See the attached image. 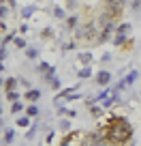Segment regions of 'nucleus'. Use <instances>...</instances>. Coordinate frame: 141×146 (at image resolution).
Masks as SVG:
<instances>
[{
  "instance_id": "1",
  "label": "nucleus",
  "mask_w": 141,
  "mask_h": 146,
  "mask_svg": "<svg viewBox=\"0 0 141 146\" xmlns=\"http://www.w3.org/2000/svg\"><path fill=\"white\" fill-rule=\"evenodd\" d=\"M132 137V127L124 116H111L105 125V140L111 146H124Z\"/></svg>"
},
{
  "instance_id": "2",
  "label": "nucleus",
  "mask_w": 141,
  "mask_h": 146,
  "mask_svg": "<svg viewBox=\"0 0 141 146\" xmlns=\"http://www.w3.org/2000/svg\"><path fill=\"white\" fill-rule=\"evenodd\" d=\"M77 36H79V39H94V36H96V26H94V24H86V26H81L77 30Z\"/></svg>"
},
{
  "instance_id": "3",
  "label": "nucleus",
  "mask_w": 141,
  "mask_h": 146,
  "mask_svg": "<svg viewBox=\"0 0 141 146\" xmlns=\"http://www.w3.org/2000/svg\"><path fill=\"white\" fill-rule=\"evenodd\" d=\"M109 82H111V73L109 71H98L96 73V84H98V86H107Z\"/></svg>"
},
{
  "instance_id": "4",
  "label": "nucleus",
  "mask_w": 141,
  "mask_h": 146,
  "mask_svg": "<svg viewBox=\"0 0 141 146\" xmlns=\"http://www.w3.org/2000/svg\"><path fill=\"white\" fill-rule=\"evenodd\" d=\"M26 99L32 101V103H37V101L41 99V90H37V88H30V90L26 92Z\"/></svg>"
},
{
  "instance_id": "5",
  "label": "nucleus",
  "mask_w": 141,
  "mask_h": 146,
  "mask_svg": "<svg viewBox=\"0 0 141 146\" xmlns=\"http://www.w3.org/2000/svg\"><path fill=\"white\" fill-rule=\"evenodd\" d=\"M17 80H15V78H9V80H5V88H7V92H9V90H15V86H17Z\"/></svg>"
},
{
  "instance_id": "6",
  "label": "nucleus",
  "mask_w": 141,
  "mask_h": 146,
  "mask_svg": "<svg viewBox=\"0 0 141 146\" xmlns=\"http://www.w3.org/2000/svg\"><path fill=\"white\" fill-rule=\"evenodd\" d=\"M137 78H139V73H137V71H131V73L126 75V78H124V84H126V86H131V84L135 82Z\"/></svg>"
},
{
  "instance_id": "7",
  "label": "nucleus",
  "mask_w": 141,
  "mask_h": 146,
  "mask_svg": "<svg viewBox=\"0 0 141 146\" xmlns=\"http://www.w3.org/2000/svg\"><path fill=\"white\" fill-rule=\"evenodd\" d=\"M26 114H28V118H34V116H39V108H37V105H28Z\"/></svg>"
},
{
  "instance_id": "8",
  "label": "nucleus",
  "mask_w": 141,
  "mask_h": 146,
  "mask_svg": "<svg viewBox=\"0 0 141 146\" xmlns=\"http://www.w3.org/2000/svg\"><path fill=\"white\" fill-rule=\"evenodd\" d=\"M90 114L94 116V118H100V116H103V108H98V105H90Z\"/></svg>"
},
{
  "instance_id": "9",
  "label": "nucleus",
  "mask_w": 141,
  "mask_h": 146,
  "mask_svg": "<svg viewBox=\"0 0 141 146\" xmlns=\"http://www.w3.org/2000/svg\"><path fill=\"white\" fill-rule=\"evenodd\" d=\"M77 75H79L81 80H86V78H90V75H92V69H90V67H83V69H79Z\"/></svg>"
},
{
  "instance_id": "10",
  "label": "nucleus",
  "mask_w": 141,
  "mask_h": 146,
  "mask_svg": "<svg viewBox=\"0 0 141 146\" xmlns=\"http://www.w3.org/2000/svg\"><path fill=\"white\" fill-rule=\"evenodd\" d=\"M26 56H28L30 60L39 58V50H34V47H26Z\"/></svg>"
},
{
  "instance_id": "11",
  "label": "nucleus",
  "mask_w": 141,
  "mask_h": 146,
  "mask_svg": "<svg viewBox=\"0 0 141 146\" xmlns=\"http://www.w3.org/2000/svg\"><path fill=\"white\" fill-rule=\"evenodd\" d=\"M79 60H81L83 64H88V67H90V60H92V54H90V52H83V54H79Z\"/></svg>"
},
{
  "instance_id": "12",
  "label": "nucleus",
  "mask_w": 141,
  "mask_h": 146,
  "mask_svg": "<svg viewBox=\"0 0 141 146\" xmlns=\"http://www.w3.org/2000/svg\"><path fill=\"white\" fill-rule=\"evenodd\" d=\"M126 0H105V7H124Z\"/></svg>"
},
{
  "instance_id": "13",
  "label": "nucleus",
  "mask_w": 141,
  "mask_h": 146,
  "mask_svg": "<svg viewBox=\"0 0 141 146\" xmlns=\"http://www.w3.org/2000/svg\"><path fill=\"white\" fill-rule=\"evenodd\" d=\"M13 140H15V131H13V129H7V131H5V142L11 144Z\"/></svg>"
},
{
  "instance_id": "14",
  "label": "nucleus",
  "mask_w": 141,
  "mask_h": 146,
  "mask_svg": "<svg viewBox=\"0 0 141 146\" xmlns=\"http://www.w3.org/2000/svg\"><path fill=\"white\" fill-rule=\"evenodd\" d=\"M7 99H9L11 103H15V101L19 99V92L17 90H9V92H7Z\"/></svg>"
},
{
  "instance_id": "15",
  "label": "nucleus",
  "mask_w": 141,
  "mask_h": 146,
  "mask_svg": "<svg viewBox=\"0 0 141 146\" xmlns=\"http://www.w3.org/2000/svg\"><path fill=\"white\" fill-rule=\"evenodd\" d=\"M15 47H17V50H26V41H24L22 36H15Z\"/></svg>"
},
{
  "instance_id": "16",
  "label": "nucleus",
  "mask_w": 141,
  "mask_h": 146,
  "mask_svg": "<svg viewBox=\"0 0 141 146\" xmlns=\"http://www.w3.org/2000/svg\"><path fill=\"white\" fill-rule=\"evenodd\" d=\"M128 30H131V24H128V22H124V24H120V26H118V32H120V35H126Z\"/></svg>"
},
{
  "instance_id": "17",
  "label": "nucleus",
  "mask_w": 141,
  "mask_h": 146,
  "mask_svg": "<svg viewBox=\"0 0 141 146\" xmlns=\"http://www.w3.org/2000/svg\"><path fill=\"white\" fill-rule=\"evenodd\" d=\"M51 69V64L49 62H41V64H37V71L39 73H45V71H49Z\"/></svg>"
},
{
  "instance_id": "18",
  "label": "nucleus",
  "mask_w": 141,
  "mask_h": 146,
  "mask_svg": "<svg viewBox=\"0 0 141 146\" xmlns=\"http://www.w3.org/2000/svg\"><path fill=\"white\" fill-rule=\"evenodd\" d=\"M66 26H68V30H73V28L77 26V17H75V15H71V17L66 19Z\"/></svg>"
},
{
  "instance_id": "19",
  "label": "nucleus",
  "mask_w": 141,
  "mask_h": 146,
  "mask_svg": "<svg viewBox=\"0 0 141 146\" xmlns=\"http://www.w3.org/2000/svg\"><path fill=\"white\" fill-rule=\"evenodd\" d=\"M122 43H126V35H120L118 32V36L113 39V45H122Z\"/></svg>"
},
{
  "instance_id": "20",
  "label": "nucleus",
  "mask_w": 141,
  "mask_h": 146,
  "mask_svg": "<svg viewBox=\"0 0 141 146\" xmlns=\"http://www.w3.org/2000/svg\"><path fill=\"white\" fill-rule=\"evenodd\" d=\"M32 13H34V7H26V9L22 11V17H24V19H28Z\"/></svg>"
},
{
  "instance_id": "21",
  "label": "nucleus",
  "mask_w": 141,
  "mask_h": 146,
  "mask_svg": "<svg viewBox=\"0 0 141 146\" xmlns=\"http://www.w3.org/2000/svg\"><path fill=\"white\" fill-rule=\"evenodd\" d=\"M22 110H24V105L19 103V101H15V103L11 105V112H13V114H17V112H22Z\"/></svg>"
},
{
  "instance_id": "22",
  "label": "nucleus",
  "mask_w": 141,
  "mask_h": 146,
  "mask_svg": "<svg viewBox=\"0 0 141 146\" xmlns=\"http://www.w3.org/2000/svg\"><path fill=\"white\" fill-rule=\"evenodd\" d=\"M49 86L54 88V90H60V88H62V84H60V80H58V78H54V80L49 82Z\"/></svg>"
},
{
  "instance_id": "23",
  "label": "nucleus",
  "mask_w": 141,
  "mask_h": 146,
  "mask_svg": "<svg viewBox=\"0 0 141 146\" xmlns=\"http://www.w3.org/2000/svg\"><path fill=\"white\" fill-rule=\"evenodd\" d=\"M17 125L19 127H28V125H30V118H28V116H22V118H17Z\"/></svg>"
},
{
  "instance_id": "24",
  "label": "nucleus",
  "mask_w": 141,
  "mask_h": 146,
  "mask_svg": "<svg viewBox=\"0 0 141 146\" xmlns=\"http://www.w3.org/2000/svg\"><path fill=\"white\" fill-rule=\"evenodd\" d=\"M60 112H62V114H66V116H71V118H75V116H77V112H75V110H64V108H60Z\"/></svg>"
},
{
  "instance_id": "25",
  "label": "nucleus",
  "mask_w": 141,
  "mask_h": 146,
  "mask_svg": "<svg viewBox=\"0 0 141 146\" xmlns=\"http://www.w3.org/2000/svg\"><path fill=\"white\" fill-rule=\"evenodd\" d=\"M7 13H9V9H7L5 5H0V22H2V19L7 17Z\"/></svg>"
},
{
  "instance_id": "26",
  "label": "nucleus",
  "mask_w": 141,
  "mask_h": 146,
  "mask_svg": "<svg viewBox=\"0 0 141 146\" xmlns=\"http://www.w3.org/2000/svg\"><path fill=\"white\" fill-rule=\"evenodd\" d=\"M88 146H111L107 140H98V142H92V144H88Z\"/></svg>"
},
{
  "instance_id": "27",
  "label": "nucleus",
  "mask_w": 141,
  "mask_h": 146,
  "mask_svg": "<svg viewBox=\"0 0 141 146\" xmlns=\"http://www.w3.org/2000/svg\"><path fill=\"white\" fill-rule=\"evenodd\" d=\"M34 133H37V125H32V127H30V131L26 133V137H28V140H32V137H34Z\"/></svg>"
},
{
  "instance_id": "28",
  "label": "nucleus",
  "mask_w": 141,
  "mask_h": 146,
  "mask_svg": "<svg viewBox=\"0 0 141 146\" xmlns=\"http://www.w3.org/2000/svg\"><path fill=\"white\" fill-rule=\"evenodd\" d=\"M54 15H56L58 19H62V17H64V11L60 9V7H56V9H54Z\"/></svg>"
},
{
  "instance_id": "29",
  "label": "nucleus",
  "mask_w": 141,
  "mask_h": 146,
  "mask_svg": "<svg viewBox=\"0 0 141 146\" xmlns=\"http://www.w3.org/2000/svg\"><path fill=\"white\" fill-rule=\"evenodd\" d=\"M17 82H19V84H22V86H24V88H28V90H30V82H28V80H26V78H22V80H17Z\"/></svg>"
},
{
  "instance_id": "30",
  "label": "nucleus",
  "mask_w": 141,
  "mask_h": 146,
  "mask_svg": "<svg viewBox=\"0 0 141 146\" xmlns=\"http://www.w3.org/2000/svg\"><path fill=\"white\" fill-rule=\"evenodd\" d=\"M5 56H7V47L0 45V60H5Z\"/></svg>"
},
{
  "instance_id": "31",
  "label": "nucleus",
  "mask_w": 141,
  "mask_h": 146,
  "mask_svg": "<svg viewBox=\"0 0 141 146\" xmlns=\"http://www.w3.org/2000/svg\"><path fill=\"white\" fill-rule=\"evenodd\" d=\"M64 50H75V41H71V43H64Z\"/></svg>"
},
{
  "instance_id": "32",
  "label": "nucleus",
  "mask_w": 141,
  "mask_h": 146,
  "mask_svg": "<svg viewBox=\"0 0 141 146\" xmlns=\"http://www.w3.org/2000/svg\"><path fill=\"white\" fill-rule=\"evenodd\" d=\"M60 127H62V129H64V131H66V129H68V127H71V125H68V120H62V123H60Z\"/></svg>"
},
{
  "instance_id": "33",
  "label": "nucleus",
  "mask_w": 141,
  "mask_h": 146,
  "mask_svg": "<svg viewBox=\"0 0 141 146\" xmlns=\"http://www.w3.org/2000/svg\"><path fill=\"white\" fill-rule=\"evenodd\" d=\"M141 7V0H132V9H139Z\"/></svg>"
},
{
  "instance_id": "34",
  "label": "nucleus",
  "mask_w": 141,
  "mask_h": 146,
  "mask_svg": "<svg viewBox=\"0 0 141 146\" xmlns=\"http://www.w3.org/2000/svg\"><path fill=\"white\" fill-rule=\"evenodd\" d=\"M0 71H5V64H2V60H0Z\"/></svg>"
},
{
  "instance_id": "35",
  "label": "nucleus",
  "mask_w": 141,
  "mask_h": 146,
  "mask_svg": "<svg viewBox=\"0 0 141 146\" xmlns=\"http://www.w3.org/2000/svg\"><path fill=\"white\" fill-rule=\"evenodd\" d=\"M0 116H2V101H0Z\"/></svg>"
},
{
  "instance_id": "36",
  "label": "nucleus",
  "mask_w": 141,
  "mask_h": 146,
  "mask_svg": "<svg viewBox=\"0 0 141 146\" xmlns=\"http://www.w3.org/2000/svg\"><path fill=\"white\" fill-rule=\"evenodd\" d=\"M60 146H68V142H62V144H60Z\"/></svg>"
},
{
  "instance_id": "37",
  "label": "nucleus",
  "mask_w": 141,
  "mask_h": 146,
  "mask_svg": "<svg viewBox=\"0 0 141 146\" xmlns=\"http://www.w3.org/2000/svg\"><path fill=\"white\" fill-rule=\"evenodd\" d=\"M0 127H2V116H0Z\"/></svg>"
},
{
  "instance_id": "38",
  "label": "nucleus",
  "mask_w": 141,
  "mask_h": 146,
  "mask_svg": "<svg viewBox=\"0 0 141 146\" xmlns=\"http://www.w3.org/2000/svg\"><path fill=\"white\" fill-rule=\"evenodd\" d=\"M2 2H5V0H0V5H2Z\"/></svg>"
},
{
  "instance_id": "39",
  "label": "nucleus",
  "mask_w": 141,
  "mask_h": 146,
  "mask_svg": "<svg viewBox=\"0 0 141 146\" xmlns=\"http://www.w3.org/2000/svg\"><path fill=\"white\" fill-rule=\"evenodd\" d=\"M0 86H2V80H0Z\"/></svg>"
}]
</instances>
